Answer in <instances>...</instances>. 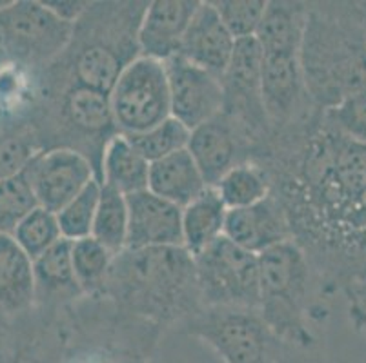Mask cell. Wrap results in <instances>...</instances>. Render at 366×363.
Here are the masks:
<instances>
[{
  "label": "cell",
  "instance_id": "obj_14",
  "mask_svg": "<svg viewBox=\"0 0 366 363\" xmlns=\"http://www.w3.org/2000/svg\"><path fill=\"white\" fill-rule=\"evenodd\" d=\"M186 149L194 156L208 188H215L232 169L254 162L255 156L252 138L224 113L194 129Z\"/></svg>",
  "mask_w": 366,
  "mask_h": 363
},
{
  "label": "cell",
  "instance_id": "obj_19",
  "mask_svg": "<svg viewBox=\"0 0 366 363\" xmlns=\"http://www.w3.org/2000/svg\"><path fill=\"white\" fill-rule=\"evenodd\" d=\"M201 6L199 0H153L139 26V51L146 58L166 62L179 55L182 39Z\"/></svg>",
  "mask_w": 366,
  "mask_h": 363
},
{
  "label": "cell",
  "instance_id": "obj_33",
  "mask_svg": "<svg viewBox=\"0 0 366 363\" xmlns=\"http://www.w3.org/2000/svg\"><path fill=\"white\" fill-rule=\"evenodd\" d=\"M39 208L26 173L0 180V235L13 236L15 229Z\"/></svg>",
  "mask_w": 366,
  "mask_h": 363
},
{
  "label": "cell",
  "instance_id": "obj_2",
  "mask_svg": "<svg viewBox=\"0 0 366 363\" xmlns=\"http://www.w3.org/2000/svg\"><path fill=\"white\" fill-rule=\"evenodd\" d=\"M149 2H89L73 26L68 48L55 62L35 73L39 91L88 88L109 95L139 51V26Z\"/></svg>",
  "mask_w": 366,
  "mask_h": 363
},
{
  "label": "cell",
  "instance_id": "obj_9",
  "mask_svg": "<svg viewBox=\"0 0 366 363\" xmlns=\"http://www.w3.org/2000/svg\"><path fill=\"white\" fill-rule=\"evenodd\" d=\"M179 329L204 342L224 363H281L288 349L257 309H201Z\"/></svg>",
  "mask_w": 366,
  "mask_h": 363
},
{
  "label": "cell",
  "instance_id": "obj_8",
  "mask_svg": "<svg viewBox=\"0 0 366 363\" xmlns=\"http://www.w3.org/2000/svg\"><path fill=\"white\" fill-rule=\"evenodd\" d=\"M73 26L39 0L8 2L0 8V53L8 66L39 73L64 53Z\"/></svg>",
  "mask_w": 366,
  "mask_h": 363
},
{
  "label": "cell",
  "instance_id": "obj_24",
  "mask_svg": "<svg viewBox=\"0 0 366 363\" xmlns=\"http://www.w3.org/2000/svg\"><path fill=\"white\" fill-rule=\"evenodd\" d=\"M208 188L188 149L149 164L148 191L184 209Z\"/></svg>",
  "mask_w": 366,
  "mask_h": 363
},
{
  "label": "cell",
  "instance_id": "obj_37",
  "mask_svg": "<svg viewBox=\"0 0 366 363\" xmlns=\"http://www.w3.org/2000/svg\"><path fill=\"white\" fill-rule=\"evenodd\" d=\"M325 118L352 142L366 145V93L352 95L330 109H325Z\"/></svg>",
  "mask_w": 366,
  "mask_h": 363
},
{
  "label": "cell",
  "instance_id": "obj_32",
  "mask_svg": "<svg viewBox=\"0 0 366 363\" xmlns=\"http://www.w3.org/2000/svg\"><path fill=\"white\" fill-rule=\"evenodd\" d=\"M189 135H192V131L186 126L169 116L162 124L155 126L144 133H139V135H129L126 138L129 140V144L135 148V151L142 158L153 164L157 160H162L173 153L188 148Z\"/></svg>",
  "mask_w": 366,
  "mask_h": 363
},
{
  "label": "cell",
  "instance_id": "obj_21",
  "mask_svg": "<svg viewBox=\"0 0 366 363\" xmlns=\"http://www.w3.org/2000/svg\"><path fill=\"white\" fill-rule=\"evenodd\" d=\"M68 311L41 309L0 349V363H61L68 342Z\"/></svg>",
  "mask_w": 366,
  "mask_h": 363
},
{
  "label": "cell",
  "instance_id": "obj_20",
  "mask_svg": "<svg viewBox=\"0 0 366 363\" xmlns=\"http://www.w3.org/2000/svg\"><path fill=\"white\" fill-rule=\"evenodd\" d=\"M237 40L222 24L212 2H201L182 39L179 56L189 64L222 76L234 55Z\"/></svg>",
  "mask_w": 366,
  "mask_h": 363
},
{
  "label": "cell",
  "instance_id": "obj_35",
  "mask_svg": "<svg viewBox=\"0 0 366 363\" xmlns=\"http://www.w3.org/2000/svg\"><path fill=\"white\" fill-rule=\"evenodd\" d=\"M13 238L29 258L35 260L55 245L62 238V232L55 213L36 208L15 229Z\"/></svg>",
  "mask_w": 366,
  "mask_h": 363
},
{
  "label": "cell",
  "instance_id": "obj_28",
  "mask_svg": "<svg viewBox=\"0 0 366 363\" xmlns=\"http://www.w3.org/2000/svg\"><path fill=\"white\" fill-rule=\"evenodd\" d=\"M73 271L86 298H99L108 280L115 255L93 236L76 240L71 245Z\"/></svg>",
  "mask_w": 366,
  "mask_h": 363
},
{
  "label": "cell",
  "instance_id": "obj_16",
  "mask_svg": "<svg viewBox=\"0 0 366 363\" xmlns=\"http://www.w3.org/2000/svg\"><path fill=\"white\" fill-rule=\"evenodd\" d=\"M39 208L59 213L95 178L92 164L71 149L41 151L24 169Z\"/></svg>",
  "mask_w": 366,
  "mask_h": 363
},
{
  "label": "cell",
  "instance_id": "obj_22",
  "mask_svg": "<svg viewBox=\"0 0 366 363\" xmlns=\"http://www.w3.org/2000/svg\"><path fill=\"white\" fill-rule=\"evenodd\" d=\"M71 240L61 238L55 245L33 260L35 305L51 311H68L82 298L71 260Z\"/></svg>",
  "mask_w": 366,
  "mask_h": 363
},
{
  "label": "cell",
  "instance_id": "obj_18",
  "mask_svg": "<svg viewBox=\"0 0 366 363\" xmlns=\"http://www.w3.org/2000/svg\"><path fill=\"white\" fill-rule=\"evenodd\" d=\"M224 236L257 256L279 244L294 242L285 209L272 193L255 205L228 209Z\"/></svg>",
  "mask_w": 366,
  "mask_h": 363
},
{
  "label": "cell",
  "instance_id": "obj_6",
  "mask_svg": "<svg viewBox=\"0 0 366 363\" xmlns=\"http://www.w3.org/2000/svg\"><path fill=\"white\" fill-rule=\"evenodd\" d=\"M29 122L41 138L42 151L71 149L84 156L102 178V158L108 144L121 133L113 120L109 95L88 88L36 93Z\"/></svg>",
  "mask_w": 366,
  "mask_h": 363
},
{
  "label": "cell",
  "instance_id": "obj_17",
  "mask_svg": "<svg viewBox=\"0 0 366 363\" xmlns=\"http://www.w3.org/2000/svg\"><path fill=\"white\" fill-rule=\"evenodd\" d=\"M128 242L126 249L184 247L182 209L152 191L126 196Z\"/></svg>",
  "mask_w": 366,
  "mask_h": 363
},
{
  "label": "cell",
  "instance_id": "obj_5",
  "mask_svg": "<svg viewBox=\"0 0 366 363\" xmlns=\"http://www.w3.org/2000/svg\"><path fill=\"white\" fill-rule=\"evenodd\" d=\"M310 262L295 242H285L259 255V315L288 349L315 347L314 324L325 318Z\"/></svg>",
  "mask_w": 366,
  "mask_h": 363
},
{
  "label": "cell",
  "instance_id": "obj_31",
  "mask_svg": "<svg viewBox=\"0 0 366 363\" xmlns=\"http://www.w3.org/2000/svg\"><path fill=\"white\" fill-rule=\"evenodd\" d=\"M41 151V138L29 118L4 126L0 129V180L24 171Z\"/></svg>",
  "mask_w": 366,
  "mask_h": 363
},
{
  "label": "cell",
  "instance_id": "obj_41",
  "mask_svg": "<svg viewBox=\"0 0 366 363\" xmlns=\"http://www.w3.org/2000/svg\"><path fill=\"white\" fill-rule=\"evenodd\" d=\"M6 68H8V62H6L4 55H2V53H0V75H2V71H4Z\"/></svg>",
  "mask_w": 366,
  "mask_h": 363
},
{
  "label": "cell",
  "instance_id": "obj_23",
  "mask_svg": "<svg viewBox=\"0 0 366 363\" xmlns=\"http://www.w3.org/2000/svg\"><path fill=\"white\" fill-rule=\"evenodd\" d=\"M308 19V2L268 0L255 40L264 55H299Z\"/></svg>",
  "mask_w": 366,
  "mask_h": 363
},
{
  "label": "cell",
  "instance_id": "obj_40",
  "mask_svg": "<svg viewBox=\"0 0 366 363\" xmlns=\"http://www.w3.org/2000/svg\"><path fill=\"white\" fill-rule=\"evenodd\" d=\"M357 6H359V13H361L362 28H365V33H366V2H357Z\"/></svg>",
  "mask_w": 366,
  "mask_h": 363
},
{
  "label": "cell",
  "instance_id": "obj_26",
  "mask_svg": "<svg viewBox=\"0 0 366 363\" xmlns=\"http://www.w3.org/2000/svg\"><path fill=\"white\" fill-rule=\"evenodd\" d=\"M228 208L215 188H206L189 205L182 209V236L184 249L197 256L224 236Z\"/></svg>",
  "mask_w": 366,
  "mask_h": 363
},
{
  "label": "cell",
  "instance_id": "obj_11",
  "mask_svg": "<svg viewBox=\"0 0 366 363\" xmlns=\"http://www.w3.org/2000/svg\"><path fill=\"white\" fill-rule=\"evenodd\" d=\"M113 120L121 135H139L172 116L164 62L139 56L109 93Z\"/></svg>",
  "mask_w": 366,
  "mask_h": 363
},
{
  "label": "cell",
  "instance_id": "obj_4",
  "mask_svg": "<svg viewBox=\"0 0 366 363\" xmlns=\"http://www.w3.org/2000/svg\"><path fill=\"white\" fill-rule=\"evenodd\" d=\"M299 60L308 95L322 111L366 93V33L357 2H308Z\"/></svg>",
  "mask_w": 366,
  "mask_h": 363
},
{
  "label": "cell",
  "instance_id": "obj_27",
  "mask_svg": "<svg viewBox=\"0 0 366 363\" xmlns=\"http://www.w3.org/2000/svg\"><path fill=\"white\" fill-rule=\"evenodd\" d=\"M149 162L142 158L124 135H117L106 148L102 158L101 184L124 196L148 189Z\"/></svg>",
  "mask_w": 366,
  "mask_h": 363
},
{
  "label": "cell",
  "instance_id": "obj_7",
  "mask_svg": "<svg viewBox=\"0 0 366 363\" xmlns=\"http://www.w3.org/2000/svg\"><path fill=\"white\" fill-rule=\"evenodd\" d=\"M164 331L106 298H82L68 311L61 363H152Z\"/></svg>",
  "mask_w": 366,
  "mask_h": 363
},
{
  "label": "cell",
  "instance_id": "obj_39",
  "mask_svg": "<svg viewBox=\"0 0 366 363\" xmlns=\"http://www.w3.org/2000/svg\"><path fill=\"white\" fill-rule=\"evenodd\" d=\"M53 13H55L59 19L66 20L69 24H75L76 20L84 15V11L88 9L89 0H42Z\"/></svg>",
  "mask_w": 366,
  "mask_h": 363
},
{
  "label": "cell",
  "instance_id": "obj_10",
  "mask_svg": "<svg viewBox=\"0 0 366 363\" xmlns=\"http://www.w3.org/2000/svg\"><path fill=\"white\" fill-rule=\"evenodd\" d=\"M195 258L202 309H257L259 256L221 236Z\"/></svg>",
  "mask_w": 366,
  "mask_h": 363
},
{
  "label": "cell",
  "instance_id": "obj_25",
  "mask_svg": "<svg viewBox=\"0 0 366 363\" xmlns=\"http://www.w3.org/2000/svg\"><path fill=\"white\" fill-rule=\"evenodd\" d=\"M35 305L33 260L13 236L0 235V309L26 312Z\"/></svg>",
  "mask_w": 366,
  "mask_h": 363
},
{
  "label": "cell",
  "instance_id": "obj_38",
  "mask_svg": "<svg viewBox=\"0 0 366 363\" xmlns=\"http://www.w3.org/2000/svg\"><path fill=\"white\" fill-rule=\"evenodd\" d=\"M348 304V318L357 334L366 339V275L342 289Z\"/></svg>",
  "mask_w": 366,
  "mask_h": 363
},
{
  "label": "cell",
  "instance_id": "obj_36",
  "mask_svg": "<svg viewBox=\"0 0 366 363\" xmlns=\"http://www.w3.org/2000/svg\"><path fill=\"white\" fill-rule=\"evenodd\" d=\"M235 40L252 39L257 33L268 0H209Z\"/></svg>",
  "mask_w": 366,
  "mask_h": 363
},
{
  "label": "cell",
  "instance_id": "obj_29",
  "mask_svg": "<svg viewBox=\"0 0 366 363\" xmlns=\"http://www.w3.org/2000/svg\"><path fill=\"white\" fill-rule=\"evenodd\" d=\"M92 236L113 255H121L128 242V204L122 193L101 184L97 215Z\"/></svg>",
  "mask_w": 366,
  "mask_h": 363
},
{
  "label": "cell",
  "instance_id": "obj_15",
  "mask_svg": "<svg viewBox=\"0 0 366 363\" xmlns=\"http://www.w3.org/2000/svg\"><path fill=\"white\" fill-rule=\"evenodd\" d=\"M169 86L172 116L194 131L208 120L221 115L224 108L221 76L189 64L182 56L164 62Z\"/></svg>",
  "mask_w": 366,
  "mask_h": 363
},
{
  "label": "cell",
  "instance_id": "obj_3",
  "mask_svg": "<svg viewBox=\"0 0 366 363\" xmlns=\"http://www.w3.org/2000/svg\"><path fill=\"white\" fill-rule=\"evenodd\" d=\"M99 298L164 332L181 327L202 309L195 258L184 247L124 249Z\"/></svg>",
  "mask_w": 366,
  "mask_h": 363
},
{
  "label": "cell",
  "instance_id": "obj_13",
  "mask_svg": "<svg viewBox=\"0 0 366 363\" xmlns=\"http://www.w3.org/2000/svg\"><path fill=\"white\" fill-rule=\"evenodd\" d=\"M262 104L272 135L302 124L322 111L308 95L299 55H264Z\"/></svg>",
  "mask_w": 366,
  "mask_h": 363
},
{
  "label": "cell",
  "instance_id": "obj_1",
  "mask_svg": "<svg viewBox=\"0 0 366 363\" xmlns=\"http://www.w3.org/2000/svg\"><path fill=\"white\" fill-rule=\"evenodd\" d=\"M266 171L314 271L330 298L366 275V145L352 142L319 111L269 136L255 156Z\"/></svg>",
  "mask_w": 366,
  "mask_h": 363
},
{
  "label": "cell",
  "instance_id": "obj_30",
  "mask_svg": "<svg viewBox=\"0 0 366 363\" xmlns=\"http://www.w3.org/2000/svg\"><path fill=\"white\" fill-rule=\"evenodd\" d=\"M219 196L228 209H242L255 205L269 196L272 184L264 169L255 162L241 164L228 173L215 185Z\"/></svg>",
  "mask_w": 366,
  "mask_h": 363
},
{
  "label": "cell",
  "instance_id": "obj_34",
  "mask_svg": "<svg viewBox=\"0 0 366 363\" xmlns=\"http://www.w3.org/2000/svg\"><path fill=\"white\" fill-rule=\"evenodd\" d=\"M99 198H101V182L92 180L81 195L75 196L66 208L56 213L62 238L76 242L92 236Z\"/></svg>",
  "mask_w": 366,
  "mask_h": 363
},
{
  "label": "cell",
  "instance_id": "obj_12",
  "mask_svg": "<svg viewBox=\"0 0 366 363\" xmlns=\"http://www.w3.org/2000/svg\"><path fill=\"white\" fill-rule=\"evenodd\" d=\"M262 62L264 53L255 36L237 40L232 60L221 76L224 93L222 113L234 118L252 138L255 144V156L262 151L272 136L262 104Z\"/></svg>",
  "mask_w": 366,
  "mask_h": 363
}]
</instances>
